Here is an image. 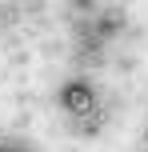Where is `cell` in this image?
<instances>
[{
    "label": "cell",
    "mask_w": 148,
    "mask_h": 152,
    "mask_svg": "<svg viewBox=\"0 0 148 152\" xmlns=\"http://www.w3.org/2000/svg\"><path fill=\"white\" fill-rule=\"evenodd\" d=\"M64 108H72V112H92V104H96V96H92V88L88 84H80V80H72V84H64Z\"/></svg>",
    "instance_id": "cell-1"
}]
</instances>
